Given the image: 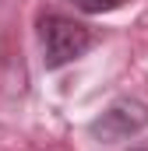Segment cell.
<instances>
[{
	"label": "cell",
	"instance_id": "7a4b0ae2",
	"mask_svg": "<svg viewBox=\"0 0 148 151\" xmlns=\"http://www.w3.org/2000/svg\"><path fill=\"white\" fill-rule=\"evenodd\" d=\"M145 127H148V106L138 102V99H120L88 130H92L95 141H127V137H134Z\"/></svg>",
	"mask_w": 148,
	"mask_h": 151
},
{
	"label": "cell",
	"instance_id": "6da1fadb",
	"mask_svg": "<svg viewBox=\"0 0 148 151\" xmlns=\"http://www.w3.org/2000/svg\"><path fill=\"white\" fill-rule=\"evenodd\" d=\"M39 39H42V63L49 70L78 60L92 46V32L71 18H64V14H46L39 21Z\"/></svg>",
	"mask_w": 148,
	"mask_h": 151
},
{
	"label": "cell",
	"instance_id": "3957f363",
	"mask_svg": "<svg viewBox=\"0 0 148 151\" xmlns=\"http://www.w3.org/2000/svg\"><path fill=\"white\" fill-rule=\"evenodd\" d=\"M123 0H74V7H81V11H88V14H102V11H113V7H120Z\"/></svg>",
	"mask_w": 148,
	"mask_h": 151
}]
</instances>
